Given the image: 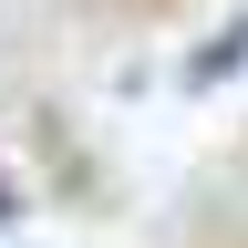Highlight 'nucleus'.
<instances>
[{"mask_svg": "<svg viewBox=\"0 0 248 248\" xmlns=\"http://www.w3.org/2000/svg\"><path fill=\"white\" fill-rule=\"evenodd\" d=\"M228 62H238V73H248V11H238V21H228V42H217V52H207V62H197V83H217V73H228Z\"/></svg>", "mask_w": 248, "mask_h": 248, "instance_id": "1", "label": "nucleus"}, {"mask_svg": "<svg viewBox=\"0 0 248 248\" xmlns=\"http://www.w3.org/2000/svg\"><path fill=\"white\" fill-rule=\"evenodd\" d=\"M0 217H11V176H0Z\"/></svg>", "mask_w": 248, "mask_h": 248, "instance_id": "2", "label": "nucleus"}]
</instances>
